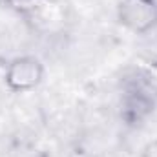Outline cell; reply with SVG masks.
<instances>
[{"label": "cell", "instance_id": "obj_1", "mask_svg": "<svg viewBox=\"0 0 157 157\" xmlns=\"http://www.w3.org/2000/svg\"><path fill=\"white\" fill-rule=\"evenodd\" d=\"M44 78V64L33 55H22L9 60L4 82L15 93H26L39 86Z\"/></svg>", "mask_w": 157, "mask_h": 157}, {"label": "cell", "instance_id": "obj_2", "mask_svg": "<svg viewBox=\"0 0 157 157\" xmlns=\"http://www.w3.org/2000/svg\"><path fill=\"white\" fill-rule=\"evenodd\" d=\"M117 18L132 33L144 35L157 26V0H121Z\"/></svg>", "mask_w": 157, "mask_h": 157}, {"label": "cell", "instance_id": "obj_3", "mask_svg": "<svg viewBox=\"0 0 157 157\" xmlns=\"http://www.w3.org/2000/svg\"><path fill=\"white\" fill-rule=\"evenodd\" d=\"M152 110H154V102L146 99L144 95H137V97L128 99L126 108H124V117L130 122H135V121H141L144 115H148Z\"/></svg>", "mask_w": 157, "mask_h": 157}, {"label": "cell", "instance_id": "obj_4", "mask_svg": "<svg viewBox=\"0 0 157 157\" xmlns=\"http://www.w3.org/2000/svg\"><path fill=\"white\" fill-rule=\"evenodd\" d=\"M143 157H157V139L150 141V143L143 148Z\"/></svg>", "mask_w": 157, "mask_h": 157}]
</instances>
